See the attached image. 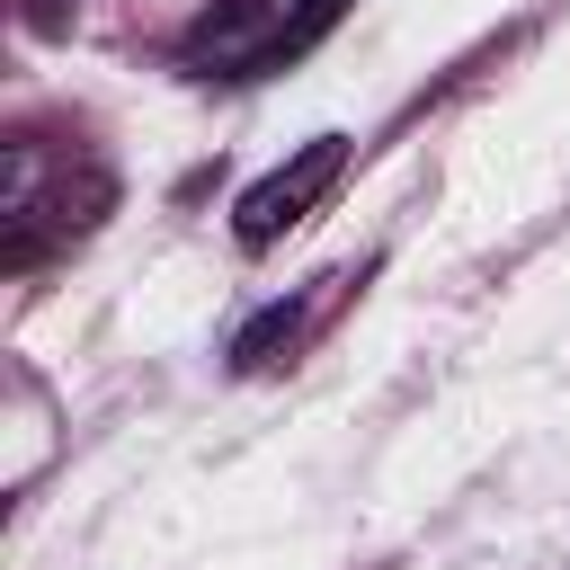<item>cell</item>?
<instances>
[{
	"instance_id": "1",
	"label": "cell",
	"mask_w": 570,
	"mask_h": 570,
	"mask_svg": "<svg viewBox=\"0 0 570 570\" xmlns=\"http://www.w3.org/2000/svg\"><path fill=\"white\" fill-rule=\"evenodd\" d=\"M338 169H347V134H312V142H303L285 169H267V178H258V187L232 205V240H240V249L285 240V232H294V223H303V214H312V205L338 187Z\"/></svg>"
},
{
	"instance_id": "2",
	"label": "cell",
	"mask_w": 570,
	"mask_h": 570,
	"mask_svg": "<svg viewBox=\"0 0 570 570\" xmlns=\"http://www.w3.org/2000/svg\"><path fill=\"white\" fill-rule=\"evenodd\" d=\"M338 18H347V0H303L294 18H267V45H258L249 80H258V71H285V62H303V53H312V45H321Z\"/></svg>"
},
{
	"instance_id": "3",
	"label": "cell",
	"mask_w": 570,
	"mask_h": 570,
	"mask_svg": "<svg viewBox=\"0 0 570 570\" xmlns=\"http://www.w3.org/2000/svg\"><path fill=\"white\" fill-rule=\"evenodd\" d=\"M294 338H303V303H267V312L232 338V365H240V374H258V365L294 356Z\"/></svg>"
},
{
	"instance_id": "4",
	"label": "cell",
	"mask_w": 570,
	"mask_h": 570,
	"mask_svg": "<svg viewBox=\"0 0 570 570\" xmlns=\"http://www.w3.org/2000/svg\"><path fill=\"white\" fill-rule=\"evenodd\" d=\"M27 18H36V27H62V0H36Z\"/></svg>"
}]
</instances>
